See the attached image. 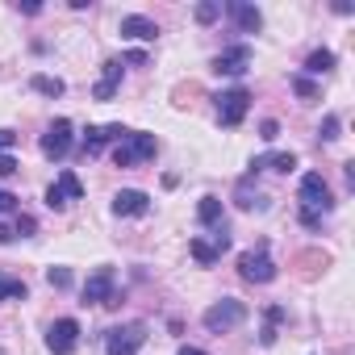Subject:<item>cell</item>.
<instances>
[{
  "label": "cell",
  "mask_w": 355,
  "mask_h": 355,
  "mask_svg": "<svg viewBox=\"0 0 355 355\" xmlns=\"http://www.w3.org/2000/svg\"><path fill=\"white\" fill-rule=\"evenodd\" d=\"M159 155V142H155V134H146V130H130L117 146H113V163L117 167H134V163H146V159H155Z\"/></svg>",
  "instance_id": "6da1fadb"
},
{
  "label": "cell",
  "mask_w": 355,
  "mask_h": 355,
  "mask_svg": "<svg viewBox=\"0 0 355 355\" xmlns=\"http://www.w3.org/2000/svg\"><path fill=\"white\" fill-rule=\"evenodd\" d=\"M142 343H146V322H125V326L105 330V351L109 355H138Z\"/></svg>",
  "instance_id": "7a4b0ae2"
},
{
  "label": "cell",
  "mask_w": 355,
  "mask_h": 355,
  "mask_svg": "<svg viewBox=\"0 0 355 355\" xmlns=\"http://www.w3.org/2000/svg\"><path fill=\"white\" fill-rule=\"evenodd\" d=\"M301 205L305 209H318L322 218L334 209V193H330V184H326L322 171H305L301 175Z\"/></svg>",
  "instance_id": "3957f363"
},
{
  "label": "cell",
  "mask_w": 355,
  "mask_h": 355,
  "mask_svg": "<svg viewBox=\"0 0 355 355\" xmlns=\"http://www.w3.org/2000/svg\"><path fill=\"white\" fill-rule=\"evenodd\" d=\"M239 276L251 280V284H272V280H276V263H272V255H268L263 243H259L255 251H243V255H239Z\"/></svg>",
  "instance_id": "277c9868"
},
{
  "label": "cell",
  "mask_w": 355,
  "mask_h": 355,
  "mask_svg": "<svg viewBox=\"0 0 355 355\" xmlns=\"http://www.w3.org/2000/svg\"><path fill=\"white\" fill-rule=\"evenodd\" d=\"M243 318H247V305H243V301H234V297H222V301H214V305L205 309V330L226 334V330H234Z\"/></svg>",
  "instance_id": "5b68a950"
},
{
  "label": "cell",
  "mask_w": 355,
  "mask_h": 355,
  "mask_svg": "<svg viewBox=\"0 0 355 355\" xmlns=\"http://www.w3.org/2000/svg\"><path fill=\"white\" fill-rule=\"evenodd\" d=\"M214 101H218V121H222L226 130L243 125V117H247V109H251V92H247V88H226V92H218Z\"/></svg>",
  "instance_id": "8992f818"
},
{
  "label": "cell",
  "mask_w": 355,
  "mask_h": 355,
  "mask_svg": "<svg viewBox=\"0 0 355 355\" xmlns=\"http://www.w3.org/2000/svg\"><path fill=\"white\" fill-rule=\"evenodd\" d=\"M71 142H76V125H71L67 117H55V121L46 125V134H42V155H46V159H67Z\"/></svg>",
  "instance_id": "52a82bcc"
},
{
  "label": "cell",
  "mask_w": 355,
  "mask_h": 355,
  "mask_svg": "<svg viewBox=\"0 0 355 355\" xmlns=\"http://www.w3.org/2000/svg\"><path fill=\"white\" fill-rule=\"evenodd\" d=\"M46 347H51V355H71V351L80 347V322H76V318H59V322H51V330H46Z\"/></svg>",
  "instance_id": "ba28073f"
},
{
  "label": "cell",
  "mask_w": 355,
  "mask_h": 355,
  "mask_svg": "<svg viewBox=\"0 0 355 355\" xmlns=\"http://www.w3.org/2000/svg\"><path fill=\"white\" fill-rule=\"evenodd\" d=\"M117 284V276H113V268H96L88 280H84V305H109L113 301V288Z\"/></svg>",
  "instance_id": "9c48e42d"
},
{
  "label": "cell",
  "mask_w": 355,
  "mask_h": 355,
  "mask_svg": "<svg viewBox=\"0 0 355 355\" xmlns=\"http://www.w3.org/2000/svg\"><path fill=\"white\" fill-rule=\"evenodd\" d=\"M247 67H251V46L247 42H234V46H226L214 59V71L218 76H247Z\"/></svg>",
  "instance_id": "30bf717a"
},
{
  "label": "cell",
  "mask_w": 355,
  "mask_h": 355,
  "mask_svg": "<svg viewBox=\"0 0 355 355\" xmlns=\"http://www.w3.org/2000/svg\"><path fill=\"white\" fill-rule=\"evenodd\" d=\"M113 214H117V218H146V214H150V197H146L142 189H121V193L113 197Z\"/></svg>",
  "instance_id": "8fae6325"
},
{
  "label": "cell",
  "mask_w": 355,
  "mask_h": 355,
  "mask_svg": "<svg viewBox=\"0 0 355 355\" xmlns=\"http://www.w3.org/2000/svg\"><path fill=\"white\" fill-rule=\"evenodd\" d=\"M130 130H121V125H88L84 130V155H101L105 150V142H121Z\"/></svg>",
  "instance_id": "7c38bea8"
},
{
  "label": "cell",
  "mask_w": 355,
  "mask_h": 355,
  "mask_svg": "<svg viewBox=\"0 0 355 355\" xmlns=\"http://www.w3.org/2000/svg\"><path fill=\"white\" fill-rule=\"evenodd\" d=\"M121 38H130V42H155L159 26L150 17H142V13H130V17H121Z\"/></svg>",
  "instance_id": "4fadbf2b"
},
{
  "label": "cell",
  "mask_w": 355,
  "mask_h": 355,
  "mask_svg": "<svg viewBox=\"0 0 355 355\" xmlns=\"http://www.w3.org/2000/svg\"><path fill=\"white\" fill-rule=\"evenodd\" d=\"M226 13L234 17V26H239L243 34H259V26H263V13H259L255 5H243V0H230Z\"/></svg>",
  "instance_id": "5bb4252c"
},
{
  "label": "cell",
  "mask_w": 355,
  "mask_h": 355,
  "mask_svg": "<svg viewBox=\"0 0 355 355\" xmlns=\"http://www.w3.org/2000/svg\"><path fill=\"white\" fill-rule=\"evenodd\" d=\"M117 88H121V59H109L105 71H101V80H96V88H92V96L96 101H113Z\"/></svg>",
  "instance_id": "9a60e30c"
},
{
  "label": "cell",
  "mask_w": 355,
  "mask_h": 355,
  "mask_svg": "<svg viewBox=\"0 0 355 355\" xmlns=\"http://www.w3.org/2000/svg\"><path fill=\"white\" fill-rule=\"evenodd\" d=\"M197 222L209 226V230L226 226V209H222V201H218V197H201V201H197Z\"/></svg>",
  "instance_id": "2e32d148"
},
{
  "label": "cell",
  "mask_w": 355,
  "mask_h": 355,
  "mask_svg": "<svg viewBox=\"0 0 355 355\" xmlns=\"http://www.w3.org/2000/svg\"><path fill=\"white\" fill-rule=\"evenodd\" d=\"M263 167H272V171H293V167H297V155H293V150L263 155V159H255V163H251V175H255V171H263Z\"/></svg>",
  "instance_id": "e0dca14e"
},
{
  "label": "cell",
  "mask_w": 355,
  "mask_h": 355,
  "mask_svg": "<svg viewBox=\"0 0 355 355\" xmlns=\"http://www.w3.org/2000/svg\"><path fill=\"white\" fill-rule=\"evenodd\" d=\"M30 88H34V92H42V96H63V92H67V84H63L59 76H42V71H38V76H30Z\"/></svg>",
  "instance_id": "ac0fdd59"
},
{
  "label": "cell",
  "mask_w": 355,
  "mask_h": 355,
  "mask_svg": "<svg viewBox=\"0 0 355 355\" xmlns=\"http://www.w3.org/2000/svg\"><path fill=\"white\" fill-rule=\"evenodd\" d=\"M189 255H193V259H197V263H205V268H209V263H218V259H222V251H218V247H214V243H209V239H193V243H189Z\"/></svg>",
  "instance_id": "d6986e66"
},
{
  "label": "cell",
  "mask_w": 355,
  "mask_h": 355,
  "mask_svg": "<svg viewBox=\"0 0 355 355\" xmlns=\"http://www.w3.org/2000/svg\"><path fill=\"white\" fill-rule=\"evenodd\" d=\"M55 184H59V193L67 197V205L84 197V184H80V175H76V171H59V180H55Z\"/></svg>",
  "instance_id": "ffe728a7"
},
{
  "label": "cell",
  "mask_w": 355,
  "mask_h": 355,
  "mask_svg": "<svg viewBox=\"0 0 355 355\" xmlns=\"http://www.w3.org/2000/svg\"><path fill=\"white\" fill-rule=\"evenodd\" d=\"M0 301H26V280L0 272Z\"/></svg>",
  "instance_id": "44dd1931"
},
{
  "label": "cell",
  "mask_w": 355,
  "mask_h": 355,
  "mask_svg": "<svg viewBox=\"0 0 355 355\" xmlns=\"http://www.w3.org/2000/svg\"><path fill=\"white\" fill-rule=\"evenodd\" d=\"M305 71H309V76H326V71H334V51H313V55L305 59Z\"/></svg>",
  "instance_id": "7402d4cb"
},
{
  "label": "cell",
  "mask_w": 355,
  "mask_h": 355,
  "mask_svg": "<svg viewBox=\"0 0 355 355\" xmlns=\"http://www.w3.org/2000/svg\"><path fill=\"white\" fill-rule=\"evenodd\" d=\"M293 92H297L301 101H318V84H313L309 76H293Z\"/></svg>",
  "instance_id": "603a6c76"
},
{
  "label": "cell",
  "mask_w": 355,
  "mask_h": 355,
  "mask_svg": "<svg viewBox=\"0 0 355 355\" xmlns=\"http://www.w3.org/2000/svg\"><path fill=\"white\" fill-rule=\"evenodd\" d=\"M338 125H343V121H338V113H326V117H322V125H318V138H322V142H334V138H338Z\"/></svg>",
  "instance_id": "cb8c5ba5"
},
{
  "label": "cell",
  "mask_w": 355,
  "mask_h": 355,
  "mask_svg": "<svg viewBox=\"0 0 355 355\" xmlns=\"http://www.w3.org/2000/svg\"><path fill=\"white\" fill-rule=\"evenodd\" d=\"M222 17V5H218V0H205V5H197V21L201 26H214Z\"/></svg>",
  "instance_id": "d4e9b609"
},
{
  "label": "cell",
  "mask_w": 355,
  "mask_h": 355,
  "mask_svg": "<svg viewBox=\"0 0 355 355\" xmlns=\"http://www.w3.org/2000/svg\"><path fill=\"white\" fill-rule=\"evenodd\" d=\"M46 284L51 288H71V268H46Z\"/></svg>",
  "instance_id": "484cf974"
},
{
  "label": "cell",
  "mask_w": 355,
  "mask_h": 355,
  "mask_svg": "<svg viewBox=\"0 0 355 355\" xmlns=\"http://www.w3.org/2000/svg\"><path fill=\"white\" fill-rule=\"evenodd\" d=\"M34 230H38V222H34L30 214H17V226H13V234H21V239H30Z\"/></svg>",
  "instance_id": "4316f807"
},
{
  "label": "cell",
  "mask_w": 355,
  "mask_h": 355,
  "mask_svg": "<svg viewBox=\"0 0 355 355\" xmlns=\"http://www.w3.org/2000/svg\"><path fill=\"white\" fill-rule=\"evenodd\" d=\"M46 209H67V197L59 193V184H51V189H46Z\"/></svg>",
  "instance_id": "83f0119b"
},
{
  "label": "cell",
  "mask_w": 355,
  "mask_h": 355,
  "mask_svg": "<svg viewBox=\"0 0 355 355\" xmlns=\"http://www.w3.org/2000/svg\"><path fill=\"white\" fill-rule=\"evenodd\" d=\"M284 318H288V313H284V305H268V309H263V322H268V326H276V330H280V322H284Z\"/></svg>",
  "instance_id": "f1b7e54d"
},
{
  "label": "cell",
  "mask_w": 355,
  "mask_h": 355,
  "mask_svg": "<svg viewBox=\"0 0 355 355\" xmlns=\"http://www.w3.org/2000/svg\"><path fill=\"white\" fill-rule=\"evenodd\" d=\"M301 226H309V230H322V214H318V209H305V205H301Z\"/></svg>",
  "instance_id": "f546056e"
},
{
  "label": "cell",
  "mask_w": 355,
  "mask_h": 355,
  "mask_svg": "<svg viewBox=\"0 0 355 355\" xmlns=\"http://www.w3.org/2000/svg\"><path fill=\"white\" fill-rule=\"evenodd\" d=\"M21 167H17V159L13 155H0V175H17Z\"/></svg>",
  "instance_id": "4dcf8cb0"
},
{
  "label": "cell",
  "mask_w": 355,
  "mask_h": 355,
  "mask_svg": "<svg viewBox=\"0 0 355 355\" xmlns=\"http://www.w3.org/2000/svg\"><path fill=\"white\" fill-rule=\"evenodd\" d=\"M276 134H280L276 121H263V125H259V138H263V142H276Z\"/></svg>",
  "instance_id": "1f68e13d"
},
{
  "label": "cell",
  "mask_w": 355,
  "mask_h": 355,
  "mask_svg": "<svg viewBox=\"0 0 355 355\" xmlns=\"http://www.w3.org/2000/svg\"><path fill=\"white\" fill-rule=\"evenodd\" d=\"M13 142H17V134H13V130H0V155H9V150H13Z\"/></svg>",
  "instance_id": "d6a6232c"
},
{
  "label": "cell",
  "mask_w": 355,
  "mask_h": 355,
  "mask_svg": "<svg viewBox=\"0 0 355 355\" xmlns=\"http://www.w3.org/2000/svg\"><path fill=\"white\" fill-rule=\"evenodd\" d=\"M9 209H17V197L9 189H0V214H9Z\"/></svg>",
  "instance_id": "836d02e7"
},
{
  "label": "cell",
  "mask_w": 355,
  "mask_h": 355,
  "mask_svg": "<svg viewBox=\"0 0 355 355\" xmlns=\"http://www.w3.org/2000/svg\"><path fill=\"white\" fill-rule=\"evenodd\" d=\"M17 13H26V17H38V13H42V5H34V0H30V5H17Z\"/></svg>",
  "instance_id": "e575fe53"
},
{
  "label": "cell",
  "mask_w": 355,
  "mask_h": 355,
  "mask_svg": "<svg viewBox=\"0 0 355 355\" xmlns=\"http://www.w3.org/2000/svg\"><path fill=\"white\" fill-rule=\"evenodd\" d=\"M17 234H13V226H5V222H0V247H5V243H13Z\"/></svg>",
  "instance_id": "d590c367"
},
{
  "label": "cell",
  "mask_w": 355,
  "mask_h": 355,
  "mask_svg": "<svg viewBox=\"0 0 355 355\" xmlns=\"http://www.w3.org/2000/svg\"><path fill=\"white\" fill-rule=\"evenodd\" d=\"M175 355H205V351H201V347H180Z\"/></svg>",
  "instance_id": "8d00e7d4"
}]
</instances>
